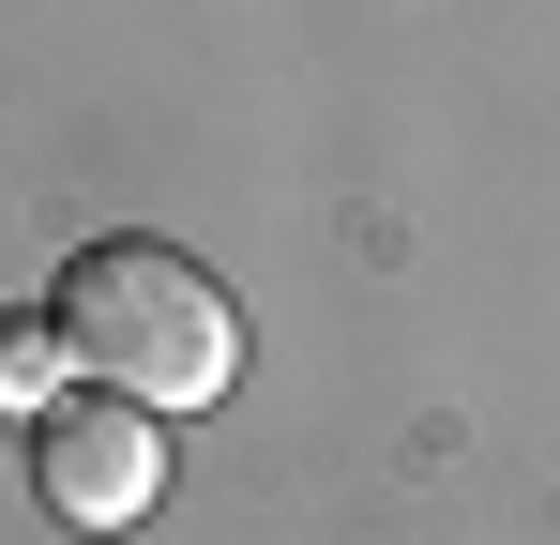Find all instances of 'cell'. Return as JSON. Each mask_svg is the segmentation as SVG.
<instances>
[{"label":"cell","instance_id":"cell-2","mask_svg":"<svg viewBox=\"0 0 560 545\" xmlns=\"http://www.w3.org/2000/svg\"><path fill=\"white\" fill-rule=\"evenodd\" d=\"M31 500L61 515V531H137L152 500H167V409H137V394H61L46 425H31Z\"/></svg>","mask_w":560,"mask_h":545},{"label":"cell","instance_id":"cell-3","mask_svg":"<svg viewBox=\"0 0 560 545\" xmlns=\"http://www.w3.org/2000/svg\"><path fill=\"white\" fill-rule=\"evenodd\" d=\"M46 363H77V349H61V318H0V409L46 425Z\"/></svg>","mask_w":560,"mask_h":545},{"label":"cell","instance_id":"cell-1","mask_svg":"<svg viewBox=\"0 0 560 545\" xmlns=\"http://www.w3.org/2000/svg\"><path fill=\"white\" fill-rule=\"evenodd\" d=\"M61 349H77V379H106V394H137V409H212L228 379H243V303L212 288V272L183 258V243H92V258L61 272Z\"/></svg>","mask_w":560,"mask_h":545}]
</instances>
